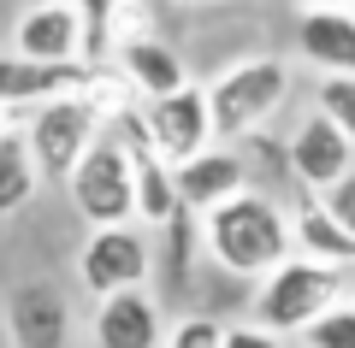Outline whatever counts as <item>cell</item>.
<instances>
[{
    "label": "cell",
    "mask_w": 355,
    "mask_h": 348,
    "mask_svg": "<svg viewBox=\"0 0 355 348\" xmlns=\"http://www.w3.org/2000/svg\"><path fill=\"white\" fill-rule=\"evenodd\" d=\"M202 242L231 277H272L296 260V219H284L272 195L249 189L202 219Z\"/></svg>",
    "instance_id": "cell-1"
},
{
    "label": "cell",
    "mask_w": 355,
    "mask_h": 348,
    "mask_svg": "<svg viewBox=\"0 0 355 348\" xmlns=\"http://www.w3.org/2000/svg\"><path fill=\"white\" fill-rule=\"evenodd\" d=\"M284 95H291V59H279V53H254V59L225 65V71L214 77V89H207L219 148L237 142V136H249V130H261L266 118L284 107Z\"/></svg>",
    "instance_id": "cell-2"
},
{
    "label": "cell",
    "mask_w": 355,
    "mask_h": 348,
    "mask_svg": "<svg viewBox=\"0 0 355 348\" xmlns=\"http://www.w3.org/2000/svg\"><path fill=\"white\" fill-rule=\"evenodd\" d=\"M343 289L349 277L338 266H320V260H302L296 254L291 266H279L272 277H261V301H254V324H266L272 336L284 331H314L331 307H343Z\"/></svg>",
    "instance_id": "cell-3"
},
{
    "label": "cell",
    "mask_w": 355,
    "mask_h": 348,
    "mask_svg": "<svg viewBox=\"0 0 355 348\" xmlns=\"http://www.w3.org/2000/svg\"><path fill=\"white\" fill-rule=\"evenodd\" d=\"M65 189H71L77 212L89 219V230H119V224L137 219V160H130V142L119 130V118L89 148V160L71 172Z\"/></svg>",
    "instance_id": "cell-4"
},
{
    "label": "cell",
    "mask_w": 355,
    "mask_h": 348,
    "mask_svg": "<svg viewBox=\"0 0 355 348\" xmlns=\"http://www.w3.org/2000/svg\"><path fill=\"white\" fill-rule=\"evenodd\" d=\"M107 118L101 107L89 95H60V100H48V107H36V118H30V154H36V165H42V177L48 183H71V172L89 160V148L107 136Z\"/></svg>",
    "instance_id": "cell-5"
},
{
    "label": "cell",
    "mask_w": 355,
    "mask_h": 348,
    "mask_svg": "<svg viewBox=\"0 0 355 348\" xmlns=\"http://www.w3.org/2000/svg\"><path fill=\"white\" fill-rule=\"evenodd\" d=\"M142 130H148L154 154H160L166 165H190L202 160L207 148H219L214 136V100H207V89H184V95H166V100H142Z\"/></svg>",
    "instance_id": "cell-6"
},
{
    "label": "cell",
    "mask_w": 355,
    "mask_h": 348,
    "mask_svg": "<svg viewBox=\"0 0 355 348\" xmlns=\"http://www.w3.org/2000/svg\"><path fill=\"white\" fill-rule=\"evenodd\" d=\"M77 272H83V289L89 295H125V289H142L154 272V254H148V237L137 224H119V230H89L83 254H77Z\"/></svg>",
    "instance_id": "cell-7"
},
{
    "label": "cell",
    "mask_w": 355,
    "mask_h": 348,
    "mask_svg": "<svg viewBox=\"0 0 355 348\" xmlns=\"http://www.w3.org/2000/svg\"><path fill=\"white\" fill-rule=\"evenodd\" d=\"M291 172H296V183L302 189H320V195H331V189L343 183V177L355 172V142L343 136L338 125H331L326 112H308L302 125H296V136H291Z\"/></svg>",
    "instance_id": "cell-8"
},
{
    "label": "cell",
    "mask_w": 355,
    "mask_h": 348,
    "mask_svg": "<svg viewBox=\"0 0 355 348\" xmlns=\"http://www.w3.org/2000/svg\"><path fill=\"white\" fill-rule=\"evenodd\" d=\"M95 83V65L71 59V65H42V59H24V53H0V112L6 107H48L60 95H83Z\"/></svg>",
    "instance_id": "cell-9"
},
{
    "label": "cell",
    "mask_w": 355,
    "mask_h": 348,
    "mask_svg": "<svg viewBox=\"0 0 355 348\" xmlns=\"http://www.w3.org/2000/svg\"><path fill=\"white\" fill-rule=\"evenodd\" d=\"M119 130H125L130 142V160H137V219L154 224V230H166V224L184 219V195H178V172L154 154L148 130H142V112H125L119 118Z\"/></svg>",
    "instance_id": "cell-10"
},
{
    "label": "cell",
    "mask_w": 355,
    "mask_h": 348,
    "mask_svg": "<svg viewBox=\"0 0 355 348\" xmlns=\"http://www.w3.org/2000/svg\"><path fill=\"white\" fill-rule=\"evenodd\" d=\"M12 53L42 65H71L83 59V18H77V0H36L12 30Z\"/></svg>",
    "instance_id": "cell-11"
},
{
    "label": "cell",
    "mask_w": 355,
    "mask_h": 348,
    "mask_svg": "<svg viewBox=\"0 0 355 348\" xmlns=\"http://www.w3.org/2000/svg\"><path fill=\"white\" fill-rule=\"evenodd\" d=\"M6 331H12L18 348H65V331H71V307H65L60 284L48 277H30L6 295Z\"/></svg>",
    "instance_id": "cell-12"
},
{
    "label": "cell",
    "mask_w": 355,
    "mask_h": 348,
    "mask_svg": "<svg viewBox=\"0 0 355 348\" xmlns=\"http://www.w3.org/2000/svg\"><path fill=\"white\" fill-rule=\"evenodd\" d=\"M178 195H184V212H202L207 219L214 207L249 195V165H243L231 148H207L202 160L178 165Z\"/></svg>",
    "instance_id": "cell-13"
},
{
    "label": "cell",
    "mask_w": 355,
    "mask_h": 348,
    "mask_svg": "<svg viewBox=\"0 0 355 348\" xmlns=\"http://www.w3.org/2000/svg\"><path fill=\"white\" fill-rule=\"evenodd\" d=\"M95 342L101 348H160V307L148 289H125L95 307Z\"/></svg>",
    "instance_id": "cell-14"
},
{
    "label": "cell",
    "mask_w": 355,
    "mask_h": 348,
    "mask_svg": "<svg viewBox=\"0 0 355 348\" xmlns=\"http://www.w3.org/2000/svg\"><path fill=\"white\" fill-rule=\"evenodd\" d=\"M119 77H125L142 100H166V95H184V89H190V65L178 59V48H166V42H154V36L130 42V48L119 53Z\"/></svg>",
    "instance_id": "cell-15"
},
{
    "label": "cell",
    "mask_w": 355,
    "mask_h": 348,
    "mask_svg": "<svg viewBox=\"0 0 355 348\" xmlns=\"http://www.w3.org/2000/svg\"><path fill=\"white\" fill-rule=\"evenodd\" d=\"M296 48L326 77H355V12H302Z\"/></svg>",
    "instance_id": "cell-16"
},
{
    "label": "cell",
    "mask_w": 355,
    "mask_h": 348,
    "mask_svg": "<svg viewBox=\"0 0 355 348\" xmlns=\"http://www.w3.org/2000/svg\"><path fill=\"white\" fill-rule=\"evenodd\" d=\"M296 254L343 272V266H355V237L331 219L326 207H302V212H296Z\"/></svg>",
    "instance_id": "cell-17"
},
{
    "label": "cell",
    "mask_w": 355,
    "mask_h": 348,
    "mask_svg": "<svg viewBox=\"0 0 355 348\" xmlns=\"http://www.w3.org/2000/svg\"><path fill=\"white\" fill-rule=\"evenodd\" d=\"M42 189V165L30 154V136L24 130H6L0 136V219L18 207H30V195Z\"/></svg>",
    "instance_id": "cell-18"
},
{
    "label": "cell",
    "mask_w": 355,
    "mask_h": 348,
    "mask_svg": "<svg viewBox=\"0 0 355 348\" xmlns=\"http://www.w3.org/2000/svg\"><path fill=\"white\" fill-rule=\"evenodd\" d=\"M83 18V65L107 71V59L119 53V0H77Z\"/></svg>",
    "instance_id": "cell-19"
},
{
    "label": "cell",
    "mask_w": 355,
    "mask_h": 348,
    "mask_svg": "<svg viewBox=\"0 0 355 348\" xmlns=\"http://www.w3.org/2000/svg\"><path fill=\"white\" fill-rule=\"evenodd\" d=\"M314 112H326L331 125L355 142V77H320V95H314Z\"/></svg>",
    "instance_id": "cell-20"
},
{
    "label": "cell",
    "mask_w": 355,
    "mask_h": 348,
    "mask_svg": "<svg viewBox=\"0 0 355 348\" xmlns=\"http://www.w3.org/2000/svg\"><path fill=\"white\" fill-rule=\"evenodd\" d=\"M308 348H355V301L331 307L326 319L308 331Z\"/></svg>",
    "instance_id": "cell-21"
},
{
    "label": "cell",
    "mask_w": 355,
    "mask_h": 348,
    "mask_svg": "<svg viewBox=\"0 0 355 348\" xmlns=\"http://www.w3.org/2000/svg\"><path fill=\"white\" fill-rule=\"evenodd\" d=\"M166 348H225V324H214L207 313H190V319H178Z\"/></svg>",
    "instance_id": "cell-22"
},
{
    "label": "cell",
    "mask_w": 355,
    "mask_h": 348,
    "mask_svg": "<svg viewBox=\"0 0 355 348\" xmlns=\"http://www.w3.org/2000/svg\"><path fill=\"white\" fill-rule=\"evenodd\" d=\"M320 207H326V212H331V219H338V224H343V230H349V237H355V172H349V177H343V183H338V189H331V195H326V201H320Z\"/></svg>",
    "instance_id": "cell-23"
},
{
    "label": "cell",
    "mask_w": 355,
    "mask_h": 348,
    "mask_svg": "<svg viewBox=\"0 0 355 348\" xmlns=\"http://www.w3.org/2000/svg\"><path fill=\"white\" fill-rule=\"evenodd\" d=\"M225 348H284V342L266 331V324L249 319V324H225Z\"/></svg>",
    "instance_id": "cell-24"
},
{
    "label": "cell",
    "mask_w": 355,
    "mask_h": 348,
    "mask_svg": "<svg viewBox=\"0 0 355 348\" xmlns=\"http://www.w3.org/2000/svg\"><path fill=\"white\" fill-rule=\"evenodd\" d=\"M302 12H355V0H296Z\"/></svg>",
    "instance_id": "cell-25"
},
{
    "label": "cell",
    "mask_w": 355,
    "mask_h": 348,
    "mask_svg": "<svg viewBox=\"0 0 355 348\" xmlns=\"http://www.w3.org/2000/svg\"><path fill=\"white\" fill-rule=\"evenodd\" d=\"M178 6H214V0H178Z\"/></svg>",
    "instance_id": "cell-26"
},
{
    "label": "cell",
    "mask_w": 355,
    "mask_h": 348,
    "mask_svg": "<svg viewBox=\"0 0 355 348\" xmlns=\"http://www.w3.org/2000/svg\"><path fill=\"white\" fill-rule=\"evenodd\" d=\"M0 136H6V112H0Z\"/></svg>",
    "instance_id": "cell-27"
},
{
    "label": "cell",
    "mask_w": 355,
    "mask_h": 348,
    "mask_svg": "<svg viewBox=\"0 0 355 348\" xmlns=\"http://www.w3.org/2000/svg\"><path fill=\"white\" fill-rule=\"evenodd\" d=\"M349 301H355V277H349Z\"/></svg>",
    "instance_id": "cell-28"
}]
</instances>
